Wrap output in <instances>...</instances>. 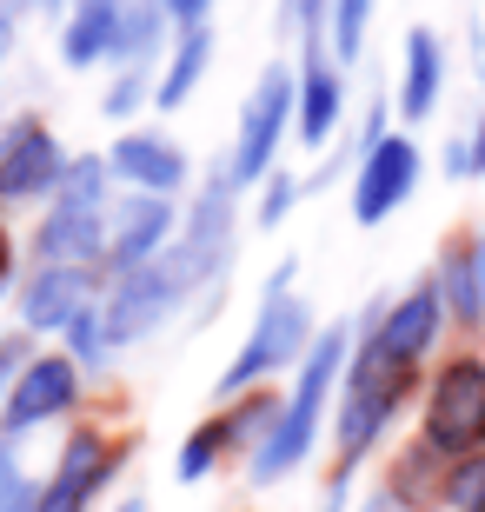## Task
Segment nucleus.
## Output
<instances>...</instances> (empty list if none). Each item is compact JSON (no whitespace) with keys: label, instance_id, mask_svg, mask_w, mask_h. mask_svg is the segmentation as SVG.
I'll list each match as a JSON object with an SVG mask.
<instances>
[{"label":"nucleus","instance_id":"obj_1","mask_svg":"<svg viewBox=\"0 0 485 512\" xmlns=\"http://www.w3.org/2000/svg\"><path fill=\"white\" fill-rule=\"evenodd\" d=\"M346 360H353V326H319L313 353L299 360L293 386H286L280 399V419H273V433L253 446V459H246V486H280V479H293L306 459H313L319 433H326V406L339 399V380H346Z\"/></svg>","mask_w":485,"mask_h":512},{"label":"nucleus","instance_id":"obj_2","mask_svg":"<svg viewBox=\"0 0 485 512\" xmlns=\"http://www.w3.org/2000/svg\"><path fill=\"white\" fill-rule=\"evenodd\" d=\"M293 273H299V260H280L273 273H266L260 313H253L240 353L226 360L220 386H213L220 406H226V399H240V393H253V386H266L273 373H299V360L313 353L319 320H313V306H306V293H293Z\"/></svg>","mask_w":485,"mask_h":512},{"label":"nucleus","instance_id":"obj_3","mask_svg":"<svg viewBox=\"0 0 485 512\" xmlns=\"http://www.w3.org/2000/svg\"><path fill=\"white\" fill-rule=\"evenodd\" d=\"M107 213H113L107 153H74L60 193L40 207L34 260L40 266H87V273H100V260H107Z\"/></svg>","mask_w":485,"mask_h":512},{"label":"nucleus","instance_id":"obj_4","mask_svg":"<svg viewBox=\"0 0 485 512\" xmlns=\"http://www.w3.org/2000/svg\"><path fill=\"white\" fill-rule=\"evenodd\" d=\"M193 300H200V280H193V266L180 260V247H167L160 260L140 266V273L107 280V293H100V320H107L113 353L147 346L153 333H167V326L180 320Z\"/></svg>","mask_w":485,"mask_h":512},{"label":"nucleus","instance_id":"obj_5","mask_svg":"<svg viewBox=\"0 0 485 512\" xmlns=\"http://www.w3.org/2000/svg\"><path fill=\"white\" fill-rule=\"evenodd\" d=\"M286 133H293V60H266L260 80L240 100V127H233V147H226V180L240 193L260 187L266 173L280 167Z\"/></svg>","mask_w":485,"mask_h":512},{"label":"nucleus","instance_id":"obj_6","mask_svg":"<svg viewBox=\"0 0 485 512\" xmlns=\"http://www.w3.org/2000/svg\"><path fill=\"white\" fill-rule=\"evenodd\" d=\"M173 247L193 266V280H200L206 306H213L226 293L233 253H240V187L226 180V160L200 173V193H193V207L180 213V240H173Z\"/></svg>","mask_w":485,"mask_h":512},{"label":"nucleus","instance_id":"obj_7","mask_svg":"<svg viewBox=\"0 0 485 512\" xmlns=\"http://www.w3.org/2000/svg\"><path fill=\"white\" fill-rule=\"evenodd\" d=\"M273 419H280V393L273 386H253V393L226 399L213 419H200L187 439H180V453H173V479L180 486H200L226 466V459H253L266 433H273Z\"/></svg>","mask_w":485,"mask_h":512},{"label":"nucleus","instance_id":"obj_8","mask_svg":"<svg viewBox=\"0 0 485 512\" xmlns=\"http://www.w3.org/2000/svg\"><path fill=\"white\" fill-rule=\"evenodd\" d=\"M127 459H133V439H113L107 426H67L54 473L40 479V512H94L120 486Z\"/></svg>","mask_w":485,"mask_h":512},{"label":"nucleus","instance_id":"obj_9","mask_svg":"<svg viewBox=\"0 0 485 512\" xmlns=\"http://www.w3.org/2000/svg\"><path fill=\"white\" fill-rule=\"evenodd\" d=\"M419 446H432L439 459H472L485 453V360L459 353L432 373L426 386V419H419Z\"/></svg>","mask_w":485,"mask_h":512},{"label":"nucleus","instance_id":"obj_10","mask_svg":"<svg viewBox=\"0 0 485 512\" xmlns=\"http://www.w3.org/2000/svg\"><path fill=\"white\" fill-rule=\"evenodd\" d=\"M74 153L40 114H14L0 127V207H47L67 180Z\"/></svg>","mask_w":485,"mask_h":512},{"label":"nucleus","instance_id":"obj_11","mask_svg":"<svg viewBox=\"0 0 485 512\" xmlns=\"http://www.w3.org/2000/svg\"><path fill=\"white\" fill-rule=\"evenodd\" d=\"M87 399V373H80L67 353H34V366L14 380V393L0 399V446H20L40 426H60V419L80 413Z\"/></svg>","mask_w":485,"mask_h":512},{"label":"nucleus","instance_id":"obj_12","mask_svg":"<svg viewBox=\"0 0 485 512\" xmlns=\"http://www.w3.org/2000/svg\"><path fill=\"white\" fill-rule=\"evenodd\" d=\"M419 167H426V153H419L412 133H379L373 147H359V167H353V220L359 227H386L392 213L412 200Z\"/></svg>","mask_w":485,"mask_h":512},{"label":"nucleus","instance_id":"obj_13","mask_svg":"<svg viewBox=\"0 0 485 512\" xmlns=\"http://www.w3.org/2000/svg\"><path fill=\"white\" fill-rule=\"evenodd\" d=\"M107 293V280L100 273H87V266H27L14 280V320L20 333H67V326L87 313V306Z\"/></svg>","mask_w":485,"mask_h":512},{"label":"nucleus","instance_id":"obj_14","mask_svg":"<svg viewBox=\"0 0 485 512\" xmlns=\"http://www.w3.org/2000/svg\"><path fill=\"white\" fill-rule=\"evenodd\" d=\"M180 240V207L173 200H153V193H113L107 213V260H100V280H120V273H140L147 260Z\"/></svg>","mask_w":485,"mask_h":512},{"label":"nucleus","instance_id":"obj_15","mask_svg":"<svg viewBox=\"0 0 485 512\" xmlns=\"http://www.w3.org/2000/svg\"><path fill=\"white\" fill-rule=\"evenodd\" d=\"M107 173L120 193H153V200H173V193H187L193 180V160L187 147L160 127H120V140L107 147Z\"/></svg>","mask_w":485,"mask_h":512},{"label":"nucleus","instance_id":"obj_16","mask_svg":"<svg viewBox=\"0 0 485 512\" xmlns=\"http://www.w3.org/2000/svg\"><path fill=\"white\" fill-rule=\"evenodd\" d=\"M346 120V67L333 60L326 40H299L293 60V133L299 147H326Z\"/></svg>","mask_w":485,"mask_h":512},{"label":"nucleus","instance_id":"obj_17","mask_svg":"<svg viewBox=\"0 0 485 512\" xmlns=\"http://www.w3.org/2000/svg\"><path fill=\"white\" fill-rule=\"evenodd\" d=\"M133 0H67V20H60V67L67 74H94L113 67V47H120V27H127Z\"/></svg>","mask_w":485,"mask_h":512},{"label":"nucleus","instance_id":"obj_18","mask_svg":"<svg viewBox=\"0 0 485 512\" xmlns=\"http://www.w3.org/2000/svg\"><path fill=\"white\" fill-rule=\"evenodd\" d=\"M446 100V40L432 27H406V60H399V114L432 120Z\"/></svg>","mask_w":485,"mask_h":512},{"label":"nucleus","instance_id":"obj_19","mask_svg":"<svg viewBox=\"0 0 485 512\" xmlns=\"http://www.w3.org/2000/svg\"><path fill=\"white\" fill-rule=\"evenodd\" d=\"M206 67H213V20H206V27H187V34H173L167 67H160V87H153V107H160V114H180V107L200 94Z\"/></svg>","mask_w":485,"mask_h":512},{"label":"nucleus","instance_id":"obj_20","mask_svg":"<svg viewBox=\"0 0 485 512\" xmlns=\"http://www.w3.org/2000/svg\"><path fill=\"white\" fill-rule=\"evenodd\" d=\"M432 286H439V300H446V320L485 326V293H479V260H472V240H452V247L439 253Z\"/></svg>","mask_w":485,"mask_h":512},{"label":"nucleus","instance_id":"obj_21","mask_svg":"<svg viewBox=\"0 0 485 512\" xmlns=\"http://www.w3.org/2000/svg\"><path fill=\"white\" fill-rule=\"evenodd\" d=\"M60 353H67V360H74L87 380H100V373L113 366V340H107V320H100V300L87 306V313H80L67 333H60Z\"/></svg>","mask_w":485,"mask_h":512},{"label":"nucleus","instance_id":"obj_22","mask_svg":"<svg viewBox=\"0 0 485 512\" xmlns=\"http://www.w3.org/2000/svg\"><path fill=\"white\" fill-rule=\"evenodd\" d=\"M373 7L379 0H333V14H326V47H333L339 67H353L366 54V27H373Z\"/></svg>","mask_w":485,"mask_h":512},{"label":"nucleus","instance_id":"obj_23","mask_svg":"<svg viewBox=\"0 0 485 512\" xmlns=\"http://www.w3.org/2000/svg\"><path fill=\"white\" fill-rule=\"evenodd\" d=\"M153 87H160V74H147V67H113L107 74V94H100V114L107 120H133L153 107Z\"/></svg>","mask_w":485,"mask_h":512},{"label":"nucleus","instance_id":"obj_24","mask_svg":"<svg viewBox=\"0 0 485 512\" xmlns=\"http://www.w3.org/2000/svg\"><path fill=\"white\" fill-rule=\"evenodd\" d=\"M299 193H306V180H299V173H286V167H273V173L260 180V200H253V227L273 233L286 213L299 207Z\"/></svg>","mask_w":485,"mask_h":512},{"label":"nucleus","instance_id":"obj_25","mask_svg":"<svg viewBox=\"0 0 485 512\" xmlns=\"http://www.w3.org/2000/svg\"><path fill=\"white\" fill-rule=\"evenodd\" d=\"M0 512H40V479L27 473L20 446H0Z\"/></svg>","mask_w":485,"mask_h":512},{"label":"nucleus","instance_id":"obj_26","mask_svg":"<svg viewBox=\"0 0 485 512\" xmlns=\"http://www.w3.org/2000/svg\"><path fill=\"white\" fill-rule=\"evenodd\" d=\"M446 173H452V180H479V173H485V107L466 120V133H452V140H446Z\"/></svg>","mask_w":485,"mask_h":512},{"label":"nucleus","instance_id":"obj_27","mask_svg":"<svg viewBox=\"0 0 485 512\" xmlns=\"http://www.w3.org/2000/svg\"><path fill=\"white\" fill-rule=\"evenodd\" d=\"M446 506L452 512H485V453L446 466Z\"/></svg>","mask_w":485,"mask_h":512},{"label":"nucleus","instance_id":"obj_28","mask_svg":"<svg viewBox=\"0 0 485 512\" xmlns=\"http://www.w3.org/2000/svg\"><path fill=\"white\" fill-rule=\"evenodd\" d=\"M326 14H333V0H280V34L326 40Z\"/></svg>","mask_w":485,"mask_h":512},{"label":"nucleus","instance_id":"obj_29","mask_svg":"<svg viewBox=\"0 0 485 512\" xmlns=\"http://www.w3.org/2000/svg\"><path fill=\"white\" fill-rule=\"evenodd\" d=\"M34 353H40L34 333H20V326H14V333H0V399L14 393V380L34 366Z\"/></svg>","mask_w":485,"mask_h":512},{"label":"nucleus","instance_id":"obj_30","mask_svg":"<svg viewBox=\"0 0 485 512\" xmlns=\"http://www.w3.org/2000/svg\"><path fill=\"white\" fill-rule=\"evenodd\" d=\"M206 14H213V0H167L173 34H187V27H206Z\"/></svg>","mask_w":485,"mask_h":512},{"label":"nucleus","instance_id":"obj_31","mask_svg":"<svg viewBox=\"0 0 485 512\" xmlns=\"http://www.w3.org/2000/svg\"><path fill=\"white\" fill-rule=\"evenodd\" d=\"M14 34H20V7L0 0V67H7V54H14Z\"/></svg>","mask_w":485,"mask_h":512},{"label":"nucleus","instance_id":"obj_32","mask_svg":"<svg viewBox=\"0 0 485 512\" xmlns=\"http://www.w3.org/2000/svg\"><path fill=\"white\" fill-rule=\"evenodd\" d=\"M20 20H67V0H14Z\"/></svg>","mask_w":485,"mask_h":512},{"label":"nucleus","instance_id":"obj_33","mask_svg":"<svg viewBox=\"0 0 485 512\" xmlns=\"http://www.w3.org/2000/svg\"><path fill=\"white\" fill-rule=\"evenodd\" d=\"M20 266H14V233H7V220H0V286H14Z\"/></svg>","mask_w":485,"mask_h":512},{"label":"nucleus","instance_id":"obj_34","mask_svg":"<svg viewBox=\"0 0 485 512\" xmlns=\"http://www.w3.org/2000/svg\"><path fill=\"white\" fill-rule=\"evenodd\" d=\"M359 512H406V506H399V499H392L386 486H379V493H366V499H359Z\"/></svg>","mask_w":485,"mask_h":512},{"label":"nucleus","instance_id":"obj_35","mask_svg":"<svg viewBox=\"0 0 485 512\" xmlns=\"http://www.w3.org/2000/svg\"><path fill=\"white\" fill-rule=\"evenodd\" d=\"M113 512H153V506H147V493H127V499H120Z\"/></svg>","mask_w":485,"mask_h":512},{"label":"nucleus","instance_id":"obj_36","mask_svg":"<svg viewBox=\"0 0 485 512\" xmlns=\"http://www.w3.org/2000/svg\"><path fill=\"white\" fill-rule=\"evenodd\" d=\"M472 260H479V293H485V227H479V240H472Z\"/></svg>","mask_w":485,"mask_h":512}]
</instances>
